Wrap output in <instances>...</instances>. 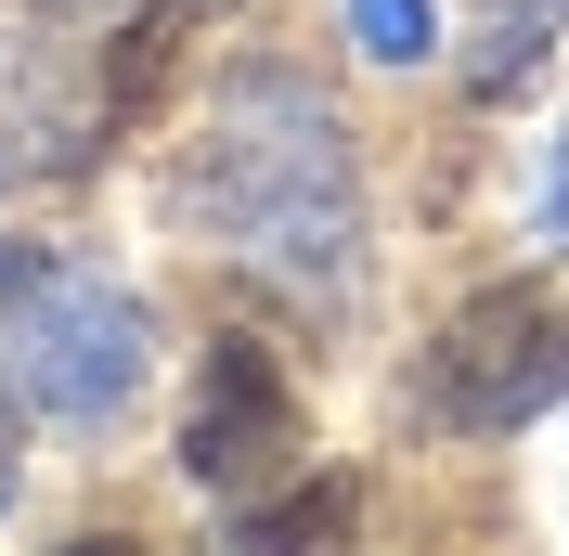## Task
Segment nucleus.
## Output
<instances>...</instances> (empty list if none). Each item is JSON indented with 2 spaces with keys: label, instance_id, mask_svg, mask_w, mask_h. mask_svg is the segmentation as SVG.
I'll use <instances>...</instances> for the list:
<instances>
[{
  "label": "nucleus",
  "instance_id": "0eeeda50",
  "mask_svg": "<svg viewBox=\"0 0 569 556\" xmlns=\"http://www.w3.org/2000/svg\"><path fill=\"white\" fill-rule=\"evenodd\" d=\"M543 234L569 246V130H557V169H543Z\"/></svg>",
  "mask_w": 569,
  "mask_h": 556
},
{
  "label": "nucleus",
  "instance_id": "20e7f679",
  "mask_svg": "<svg viewBox=\"0 0 569 556\" xmlns=\"http://www.w3.org/2000/svg\"><path fill=\"white\" fill-rule=\"evenodd\" d=\"M284 453H298V388H284V363L259 337H220L208 388H194V415H181V466L208 492H247V479H272Z\"/></svg>",
  "mask_w": 569,
  "mask_h": 556
},
{
  "label": "nucleus",
  "instance_id": "f03ea898",
  "mask_svg": "<svg viewBox=\"0 0 569 556\" xmlns=\"http://www.w3.org/2000/svg\"><path fill=\"white\" fill-rule=\"evenodd\" d=\"M0 337H13V376H27L39 415L66 427H117L156 376V324L117 272L66 259V246H0Z\"/></svg>",
  "mask_w": 569,
  "mask_h": 556
},
{
  "label": "nucleus",
  "instance_id": "7ed1b4c3",
  "mask_svg": "<svg viewBox=\"0 0 569 556\" xmlns=\"http://www.w3.org/2000/svg\"><path fill=\"white\" fill-rule=\"evenodd\" d=\"M543 401H569V311L543 285H492V298H466L427 349V427H453V440H505V427H531Z\"/></svg>",
  "mask_w": 569,
  "mask_h": 556
},
{
  "label": "nucleus",
  "instance_id": "6e6552de",
  "mask_svg": "<svg viewBox=\"0 0 569 556\" xmlns=\"http://www.w3.org/2000/svg\"><path fill=\"white\" fill-rule=\"evenodd\" d=\"M27 156H39V142H27V117L0 105V181H27Z\"/></svg>",
  "mask_w": 569,
  "mask_h": 556
},
{
  "label": "nucleus",
  "instance_id": "423d86ee",
  "mask_svg": "<svg viewBox=\"0 0 569 556\" xmlns=\"http://www.w3.org/2000/svg\"><path fill=\"white\" fill-rule=\"evenodd\" d=\"M27 492V415H13V376H0V505Z\"/></svg>",
  "mask_w": 569,
  "mask_h": 556
},
{
  "label": "nucleus",
  "instance_id": "f257e3e1",
  "mask_svg": "<svg viewBox=\"0 0 569 556\" xmlns=\"http://www.w3.org/2000/svg\"><path fill=\"white\" fill-rule=\"evenodd\" d=\"M181 220L259 272H284L298 298H350L362 272V169H350V130L311 78L247 66L233 91L208 105V130L181 142Z\"/></svg>",
  "mask_w": 569,
  "mask_h": 556
},
{
  "label": "nucleus",
  "instance_id": "39448f33",
  "mask_svg": "<svg viewBox=\"0 0 569 556\" xmlns=\"http://www.w3.org/2000/svg\"><path fill=\"white\" fill-rule=\"evenodd\" d=\"M350 39L376 66H427V52H440V13H427V0H350Z\"/></svg>",
  "mask_w": 569,
  "mask_h": 556
}]
</instances>
